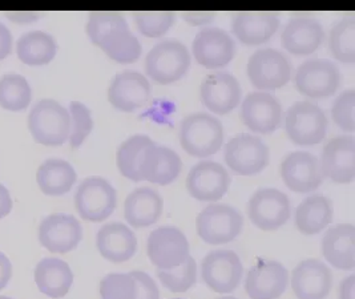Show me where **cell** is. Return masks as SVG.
Masks as SVG:
<instances>
[{"mask_svg": "<svg viewBox=\"0 0 355 299\" xmlns=\"http://www.w3.org/2000/svg\"><path fill=\"white\" fill-rule=\"evenodd\" d=\"M224 160L232 172L239 176H254L269 165L270 152L259 137L243 133L227 142Z\"/></svg>", "mask_w": 355, "mask_h": 299, "instance_id": "8", "label": "cell"}, {"mask_svg": "<svg viewBox=\"0 0 355 299\" xmlns=\"http://www.w3.org/2000/svg\"><path fill=\"white\" fill-rule=\"evenodd\" d=\"M182 19L194 27H200V26H207L211 23L216 17L214 12H184Z\"/></svg>", "mask_w": 355, "mask_h": 299, "instance_id": "45", "label": "cell"}, {"mask_svg": "<svg viewBox=\"0 0 355 299\" xmlns=\"http://www.w3.org/2000/svg\"><path fill=\"white\" fill-rule=\"evenodd\" d=\"M327 126V117L322 108L311 101H298L285 114L286 133L297 145L310 146L322 142Z\"/></svg>", "mask_w": 355, "mask_h": 299, "instance_id": "5", "label": "cell"}, {"mask_svg": "<svg viewBox=\"0 0 355 299\" xmlns=\"http://www.w3.org/2000/svg\"><path fill=\"white\" fill-rule=\"evenodd\" d=\"M150 96V84L136 71H124L114 76L108 89V101L121 112H135L144 107Z\"/></svg>", "mask_w": 355, "mask_h": 299, "instance_id": "22", "label": "cell"}, {"mask_svg": "<svg viewBox=\"0 0 355 299\" xmlns=\"http://www.w3.org/2000/svg\"><path fill=\"white\" fill-rule=\"evenodd\" d=\"M323 177L334 184H350L355 178V139L338 136L327 142L320 160Z\"/></svg>", "mask_w": 355, "mask_h": 299, "instance_id": "18", "label": "cell"}, {"mask_svg": "<svg viewBox=\"0 0 355 299\" xmlns=\"http://www.w3.org/2000/svg\"><path fill=\"white\" fill-rule=\"evenodd\" d=\"M11 278H12V264L4 253L0 252V291L7 287Z\"/></svg>", "mask_w": 355, "mask_h": 299, "instance_id": "46", "label": "cell"}, {"mask_svg": "<svg viewBox=\"0 0 355 299\" xmlns=\"http://www.w3.org/2000/svg\"><path fill=\"white\" fill-rule=\"evenodd\" d=\"M329 49L342 63H355V17L347 16L331 28Z\"/></svg>", "mask_w": 355, "mask_h": 299, "instance_id": "36", "label": "cell"}, {"mask_svg": "<svg viewBox=\"0 0 355 299\" xmlns=\"http://www.w3.org/2000/svg\"><path fill=\"white\" fill-rule=\"evenodd\" d=\"M218 299H237V298H234V297H223V298H218Z\"/></svg>", "mask_w": 355, "mask_h": 299, "instance_id": "51", "label": "cell"}, {"mask_svg": "<svg viewBox=\"0 0 355 299\" xmlns=\"http://www.w3.org/2000/svg\"><path fill=\"white\" fill-rule=\"evenodd\" d=\"M243 89L232 74H210L201 83L200 97L204 107L216 114H226L237 108L241 101Z\"/></svg>", "mask_w": 355, "mask_h": 299, "instance_id": "20", "label": "cell"}, {"mask_svg": "<svg viewBox=\"0 0 355 299\" xmlns=\"http://www.w3.org/2000/svg\"><path fill=\"white\" fill-rule=\"evenodd\" d=\"M176 20L175 12H136L135 22L140 33L146 37H162Z\"/></svg>", "mask_w": 355, "mask_h": 299, "instance_id": "41", "label": "cell"}, {"mask_svg": "<svg viewBox=\"0 0 355 299\" xmlns=\"http://www.w3.org/2000/svg\"><path fill=\"white\" fill-rule=\"evenodd\" d=\"M69 112L53 99H43L30 110L28 129L37 144L60 146L69 139Z\"/></svg>", "mask_w": 355, "mask_h": 299, "instance_id": "2", "label": "cell"}, {"mask_svg": "<svg viewBox=\"0 0 355 299\" xmlns=\"http://www.w3.org/2000/svg\"><path fill=\"white\" fill-rule=\"evenodd\" d=\"M14 207L12 203V197L8 189L0 184V220H3L4 217H7Z\"/></svg>", "mask_w": 355, "mask_h": 299, "instance_id": "47", "label": "cell"}, {"mask_svg": "<svg viewBox=\"0 0 355 299\" xmlns=\"http://www.w3.org/2000/svg\"><path fill=\"white\" fill-rule=\"evenodd\" d=\"M333 287V273L320 259L300 262L291 274V289L298 299H326Z\"/></svg>", "mask_w": 355, "mask_h": 299, "instance_id": "21", "label": "cell"}, {"mask_svg": "<svg viewBox=\"0 0 355 299\" xmlns=\"http://www.w3.org/2000/svg\"><path fill=\"white\" fill-rule=\"evenodd\" d=\"M130 27L125 17L119 12H92L88 16L87 35L97 47L104 36L110 32Z\"/></svg>", "mask_w": 355, "mask_h": 299, "instance_id": "40", "label": "cell"}, {"mask_svg": "<svg viewBox=\"0 0 355 299\" xmlns=\"http://www.w3.org/2000/svg\"><path fill=\"white\" fill-rule=\"evenodd\" d=\"M241 117L243 124L252 132L269 135L281 126L284 120V110L282 104L272 94L253 92L243 100Z\"/></svg>", "mask_w": 355, "mask_h": 299, "instance_id": "16", "label": "cell"}, {"mask_svg": "<svg viewBox=\"0 0 355 299\" xmlns=\"http://www.w3.org/2000/svg\"><path fill=\"white\" fill-rule=\"evenodd\" d=\"M146 253L150 262L160 270L178 268L191 257L188 238L175 226L153 230L146 242Z\"/></svg>", "mask_w": 355, "mask_h": 299, "instance_id": "9", "label": "cell"}, {"mask_svg": "<svg viewBox=\"0 0 355 299\" xmlns=\"http://www.w3.org/2000/svg\"><path fill=\"white\" fill-rule=\"evenodd\" d=\"M78 180L75 168L62 158L46 160L36 172V182L40 190L51 197L64 196L73 188Z\"/></svg>", "mask_w": 355, "mask_h": 299, "instance_id": "31", "label": "cell"}, {"mask_svg": "<svg viewBox=\"0 0 355 299\" xmlns=\"http://www.w3.org/2000/svg\"><path fill=\"white\" fill-rule=\"evenodd\" d=\"M281 177L294 193H311L323 182L320 160L309 152H293L281 164Z\"/></svg>", "mask_w": 355, "mask_h": 299, "instance_id": "17", "label": "cell"}, {"mask_svg": "<svg viewBox=\"0 0 355 299\" xmlns=\"http://www.w3.org/2000/svg\"><path fill=\"white\" fill-rule=\"evenodd\" d=\"M164 201L159 191L150 188H137L130 193L124 204V216L133 228H148L160 220Z\"/></svg>", "mask_w": 355, "mask_h": 299, "instance_id": "29", "label": "cell"}, {"mask_svg": "<svg viewBox=\"0 0 355 299\" xmlns=\"http://www.w3.org/2000/svg\"><path fill=\"white\" fill-rule=\"evenodd\" d=\"M83 238V228L75 216L49 214L39 225V242L49 252L65 254L75 250Z\"/></svg>", "mask_w": 355, "mask_h": 299, "instance_id": "14", "label": "cell"}, {"mask_svg": "<svg viewBox=\"0 0 355 299\" xmlns=\"http://www.w3.org/2000/svg\"><path fill=\"white\" fill-rule=\"evenodd\" d=\"M155 145L153 140L146 135H135L123 142L116 153V164L119 172L135 182L143 181L140 174V162L146 149Z\"/></svg>", "mask_w": 355, "mask_h": 299, "instance_id": "33", "label": "cell"}, {"mask_svg": "<svg viewBox=\"0 0 355 299\" xmlns=\"http://www.w3.org/2000/svg\"><path fill=\"white\" fill-rule=\"evenodd\" d=\"M321 250L324 259L338 270L355 268V228L352 223H339L329 229L322 238Z\"/></svg>", "mask_w": 355, "mask_h": 299, "instance_id": "27", "label": "cell"}, {"mask_svg": "<svg viewBox=\"0 0 355 299\" xmlns=\"http://www.w3.org/2000/svg\"><path fill=\"white\" fill-rule=\"evenodd\" d=\"M12 46H14L12 33L6 24L0 23V62L4 60L8 55H11Z\"/></svg>", "mask_w": 355, "mask_h": 299, "instance_id": "44", "label": "cell"}, {"mask_svg": "<svg viewBox=\"0 0 355 299\" xmlns=\"http://www.w3.org/2000/svg\"><path fill=\"white\" fill-rule=\"evenodd\" d=\"M33 100V88L27 79L17 74L0 78V107L11 112L27 110Z\"/></svg>", "mask_w": 355, "mask_h": 299, "instance_id": "35", "label": "cell"}, {"mask_svg": "<svg viewBox=\"0 0 355 299\" xmlns=\"http://www.w3.org/2000/svg\"><path fill=\"white\" fill-rule=\"evenodd\" d=\"M175 299H181V298H175Z\"/></svg>", "mask_w": 355, "mask_h": 299, "instance_id": "52", "label": "cell"}, {"mask_svg": "<svg viewBox=\"0 0 355 299\" xmlns=\"http://www.w3.org/2000/svg\"><path fill=\"white\" fill-rule=\"evenodd\" d=\"M279 27L275 12H236L232 16V31L245 44L256 47L269 42Z\"/></svg>", "mask_w": 355, "mask_h": 299, "instance_id": "24", "label": "cell"}, {"mask_svg": "<svg viewBox=\"0 0 355 299\" xmlns=\"http://www.w3.org/2000/svg\"><path fill=\"white\" fill-rule=\"evenodd\" d=\"M33 278L39 291L52 299L64 298L73 284L69 265L55 257L43 258L35 268Z\"/></svg>", "mask_w": 355, "mask_h": 299, "instance_id": "28", "label": "cell"}, {"mask_svg": "<svg viewBox=\"0 0 355 299\" xmlns=\"http://www.w3.org/2000/svg\"><path fill=\"white\" fill-rule=\"evenodd\" d=\"M230 182V174L221 164L201 161L188 174L187 189L198 201L217 203L227 193Z\"/></svg>", "mask_w": 355, "mask_h": 299, "instance_id": "13", "label": "cell"}, {"mask_svg": "<svg viewBox=\"0 0 355 299\" xmlns=\"http://www.w3.org/2000/svg\"><path fill=\"white\" fill-rule=\"evenodd\" d=\"M196 62L208 69L223 68L236 55V43L223 28H204L194 37L192 44Z\"/></svg>", "mask_w": 355, "mask_h": 299, "instance_id": "15", "label": "cell"}, {"mask_svg": "<svg viewBox=\"0 0 355 299\" xmlns=\"http://www.w3.org/2000/svg\"><path fill=\"white\" fill-rule=\"evenodd\" d=\"M289 284V271L277 261H261L246 274L245 291L250 299H278Z\"/></svg>", "mask_w": 355, "mask_h": 299, "instance_id": "19", "label": "cell"}, {"mask_svg": "<svg viewBox=\"0 0 355 299\" xmlns=\"http://www.w3.org/2000/svg\"><path fill=\"white\" fill-rule=\"evenodd\" d=\"M355 91L353 88L343 91L334 100L331 107V117L336 126L345 132L355 130Z\"/></svg>", "mask_w": 355, "mask_h": 299, "instance_id": "42", "label": "cell"}, {"mask_svg": "<svg viewBox=\"0 0 355 299\" xmlns=\"http://www.w3.org/2000/svg\"><path fill=\"white\" fill-rule=\"evenodd\" d=\"M68 112L71 119L68 142L72 148H79L94 129L92 113L89 108L80 101H72L69 104Z\"/></svg>", "mask_w": 355, "mask_h": 299, "instance_id": "39", "label": "cell"}, {"mask_svg": "<svg viewBox=\"0 0 355 299\" xmlns=\"http://www.w3.org/2000/svg\"><path fill=\"white\" fill-rule=\"evenodd\" d=\"M96 246L101 257L107 261L123 264L136 254L137 238L127 225L111 222L97 232Z\"/></svg>", "mask_w": 355, "mask_h": 299, "instance_id": "25", "label": "cell"}, {"mask_svg": "<svg viewBox=\"0 0 355 299\" xmlns=\"http://www.w3.org/2000/svg\"><path fill=\"white\" fill-rule=\"evenodd\" d=\"M181 168V158L175 151L155 144L146 149L141 158L140 174L143 181L164 187L178 178Z\"/></svg>", "mask_w": 355, "mask_h": 299, "instance_id": "26", "label": "cell"}, {"mask_svg": "<svg viewBox=\"0 0 355 299\" xmlns=\"http://www.w3.org/2000/svg\"><path fill=\"white\" fill-rule=\"evenodd\" d=\"M324 40V30L320 20L314 17H293L282 32V44L294 56L314 53Z\"/></svg>", "mask_w": 355, "mask_h": 299, "instance_id": "23", "label": "cell"}, {"mask_svg": "<svg viewBox=\"0 0 355 299\" xmlns=\"http://www.w3.org/2000/svg\"><path fill=\"white\" fill-rule=\"evenodd\" d=\"M243 219L233 206L210 204L197 217V233L209 245H224L241 234Z\"/></svg>", "mask_w": 355, "mask_h": 299, "instance_id": "4", "label": "cell"}, {"mask_svg": "<svg viewBox=\"0 0 355 299\" xmlns=\"http://www.w3.org/2000/svg\"><path fill=\"white\" fill-rule=\"evenodd\" d=\"M132 277L137 282L139 296L137 299H160L159 287L155 280L144 271H132Z\"/></svg>", "mask_w": 355, "mask_h": 299, "instance_id": "43", "label": "cell"}, {"mask_svg": "<svg viewBox=\"0 0 355 299\" xmlns=\"http://www.w3.org/2000/svg\"><path fill=\"white\" fill-rule=\"evenodd\" d=\"M243 274V262L232 250L221 249L210 252L201 264L204 284L220 294L233 293L241 282Z\"/></svg>", "mask_w": 355, "mask_h": 299, "instance_id": "11", "label": "cell"}, {"mask_svg": "<svg viewBox=\"0 0 355 299\" xmlns=\"http://www.w3.org/2000/svg\"><path fill=\"white\" fill-rule=\"evenodd\" d=\"M157 277L165 289L172 293L188 291L197 280V265L193 257H189L182 265L171 270L157 268Z\"/></svg>", "mask_w": 355, "mask_h": 299, "instance_id": "37", "label": "cell"}, {"mask_svg": "<svg viewBox=\"0 0 355 299\" xmlns=\"http://www.w3.org/2000/svg\"><path fill=\"white\" fill-rule=\"evenodd\" d=\"M116 190L103 177L83 180L75 193V207L83 220L101 222L107 220L116 209Z\"/></svg>", "mask_w": 355, "mask_h": 299, "instance_id": "7", "label": "cell"}, {"mask_svg": "<svg viewBox=\"0 0 355 299\" xmlns=\"http://www.w3.org/2000/svg\"><path fill=\"white\" fill-rule=\"evenodd\" d=\"M19 60L31 67L51 63L58 53L55 37L46 31H30L23 33L17 42Z\"/></svg>", "mask_w": 355, "mask_h": 299, "instance_id": "32", "label": "cell"}, {"mask_svg": "<svg viewBox=\"0 0 355 299\" xmlns=\"http://www.w3.org/2000/svg\"><path fill=\"white\" fill-rule=\"evenodd\" d=\"M246 74L259 92L275 91L291 81V60L286 55L273 48L259 49L250 56Z\"/></svg>", "mask_w": 355, "mask_h": 299, "instance_id": "6", "label": "cell"}, {"mask_svg": "<svg viewBox=\"0 0 355 299\" xmlns=\"http://www.w3.org/2000/svg\"><path fill=\"white\" fill-rule=\"evenodd\" d=\"M191 67V53L185 44L166 39L152 48L146 59V75L159 84H172L182 79Z\"/></svg>", "mask_w": 355, "mask_h": 299, "instance_id": "3", "label": "cell"}, {"mask_svg": "<svg viewBox=\"0 0 355 299\" xmlns=\"http://www.w3.org/2000/svg\"><path fill=\"white\" fill-rule=\"evenodd\" d=\"M100 296L101 299H137V282L130 273L108 274L100 282Z\"/></svg>", "mask_w": 355, "mask_h": 299, "instance_id": "38", "label": "cell"}, {"mask_svg": "<svg viewBox=\"0 0 355 299\" xmlns=\"http://www.w3.org/2000/svg\"><path fill=\"white\" fill-rule=\"evenodd\" d=\"M108 58L121 64L137 62L141 56V44L139 39L130 32V27L110 32L97 44Z\"/></svg>", "mask_w": 355, "mask_h": 299, "instance_id": "34", "label": "cell"}, {"mask_svg": "<svg viewBox=\"0 0 355 299\" xmlns=\"http://www.w3.org/2000/svg\"><path fill=\"white\" fill-rule=\"evenodd\" d=\"M180 142L188 155L197 158L209 157L223 146L224 126L209 113H192L181 121Z\"/></svg>", "mask_w": 355, "mask_h": 299, "instance_id": "1", "label": "cell"}, {"mask_svg": "<svg viewBox=\"0 0 355 299\" xmlns=\"http://www.w3.org/2000/svg\"><path fill=\"white\" fill-rule=\"evenodd\" d=\"M0 299H12V298H10V297H7V296H0Z\"/></svg>", "mask_w": 355, "mask_h": 299, "instance_id": "50", "label": "cell"}, {"mask_svg": "<svg viewBox=\"0 0 355 299\" xmlns=\"http://www.w3.org/2000/svg\"><path fill=\"white\" fill-rule=\"evenodd\" d=\"M333 216L331 201L321 194H313L298 205L294 221L302 234L315 236L331 223Z\"/></svg>", "mask_w": 355, "mask_h": 299, "instance_id": "30", "label": "cell"}, {"mask_svg": "<svg viewBox=\"0 0 355 299\" xmlns=\"http://www.w3.org/2000/svg\"><path fill=\"white\" fill-rule=\"evenodd\" d=\"M339 299H355V275L345 278L339 286Z\"/></svg>", "mask_w": 355, "mask_h": 299, "instance_id": "49", "label": "cell"}, {"mask_svg": "<svg viewBox=\"0 0 355 299\" xmlns=\"http://www.w3.org/2000/svg\"><path fill=\"white\" fill-rule=\"evenodd\" d=\"M248 214L252 223L261 230H277L291 219L289 197L281 190L273 188L257 190L249 200Z\"/></svg>", "mask_w": 355, "mask_h": 299, "instance_id": "12", "label": "cell"}, {"mask_svg": "<svg viewBox=\"0 0 355 299\" xmlns=\"http://www.w3.org/2000/svg\"><path fill=\"white\" fill-rule=\"evenodd\" d=\"M6 17L17 24H31L42 17L37 12H6Z\"/></svg>", "mask_w": 355, "mask_h": 299, "instance_id": "48", "label": "cell"}, {"mask_svg": "<svg viewBox=\"0 0 355 299\" xmlns=\"http://www.w3.org/2000/svg\"><path fill=\"white\" fill-rule=\"evenodd\" d=\"M295 88L309 99H326L340 85L338 67L327 59H311L301 64L294 76Z\"/></svg>", "mask_w": 355, "mask_h": 299, "instance_id": "10", "label": "cell"}]
</instances>
